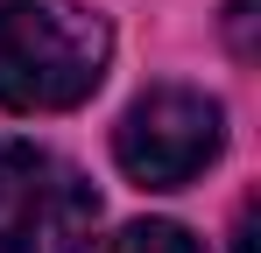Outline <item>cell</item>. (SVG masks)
Masks as SVG:
<instances>
[{
    "instance_id": "6da1fadb",
    "label": "cell",
    "mask_w": 261,
    "mask_h": 253,
    "mask_svg": "<svg viewBox=\"0 0 261 253\" xmlns=\"http://www.w3.org/2000/svg\"><path fill=\"white\" fill-rule=\"evenodd\" d=\"M113 28L85 0H0V106L71 113L106 84Z\"/></svg>"
},
{
    "instance_id": "7a4b0ae2",
    "label": "cell",
    "mask_w": 261,
    "mask_h": 253,
    "mask_svg": "<svg viewBox=\"0 0 261 253\" xmlns=\"http://www.w3.org/2000/svg\"><path fill=\"white\" fill-rule=\"evenodd\" d=\"M99 190L57 148L0 134V253H92Z\"/></svg>"
},
{
    "instance_id": "3957f363",
    "label": "cell",
    "mask_w": 261,
    "mask_h": 253,
    "mask_svg": "<svg viewBox=\"0 0 261 253\" xmlns=\"http://www.w3.org/2000/svg\"><path fill=\"white\" fill-rule=\"evenodd\" d=\"M226 106L198 84H148L113 126V162L134 190H184L219 162Z\"/></svg>"
},
{
    "instance_id": "277c9868",
    "label": "cell",
    "mask_w": 261,
    "mask_h": 253,
    "mask_svg": "<svg viewBox=\"0 0 261 253\" xmlns=\"http://www.w3.org/2000/svg\"><path fill=\"white\" fill-rule=\"evenodd\" d=\"M106 253H205V246H198L184 225H170V218H141V225H127V232H113Z\"/></svg>"
}]
</instances>
